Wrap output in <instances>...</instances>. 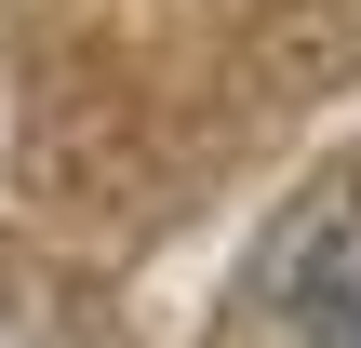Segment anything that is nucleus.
Returning a JSON list of instances; mask_svg holds the SVG:
<instances>
[{
	"label": "nucleus",
	"instance_id": "obj_1",
	"mask_svg": "<svg viewBox=\"0 0 361 348\" xmlns=\"http://www.w3.org/2000/svg\"><path fill=\"white\" fill-rule=\"evenodd\" d=\"M268 308L308 348H361V174L281 215V241H268Z\"/></svg>",
	"mask_w": 361,
	"mask_h": 348
}]
</instances>
